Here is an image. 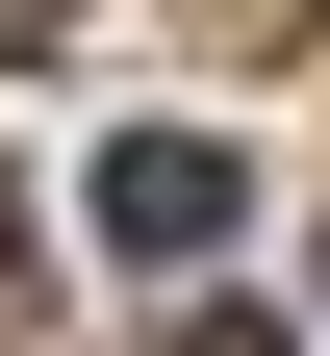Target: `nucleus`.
<instances>
[{"mask_svg": "<svg viewBox=\"0 0 330 356\" xmlns=\"http://www.w3.org/2000/svg\"><path fill=\"white\" fill-rule=\"evenodd\" d=\"M229 204H254V153H229V127H127V153H102V254H153V280H204Z\"/></svg>", "mask_w": 330, "mask_h": 356, "instance_id": "obj_1", "label": "nucleus"}, {"mask_svg": "<svg viewBox=\"0 0 330 356\" xmlns=\"http://www.w3.org/2000/svg\"><path fill=\"white\" fill-rule=\"evenodd\" d=\"M178 356H279V305H178Z\"/></svg>", "mask_w": 330, "mask_h": 356, "instance_id": "obj_2", "label": "nucleus"}, {"mask_svg": "<svg viewBox=\"0 0 330 356\" xmlns=\"http://www.w3.org/2000/svg\"><path fill=\"white\" fill-rule=\"evenodd\" d=\"M51 26H76V0H0V51H51Z\"/></svg>", "mask_w": 330, "mask_h": 356, "instance_id": "obj_3", "label": "nucleus"}]
</instances>
